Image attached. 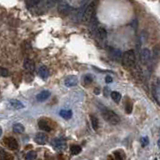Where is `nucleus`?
I'll use <instances>...</instances> for the list:
<instances>
[{
  "label": "nucleus",
  "mask_w": 160,
  "mask_h": 160,
  "mask_svg": "<svg viewBox=\"0 0 160 160\" xmlns=\"http://www.w3.org/2000/svg\"><path fill=\"white\" fill-rule=\"evenodd\" d=\"M121 62L125 68H132L136 63V55L134 50H127L121 55Z\"/></svg>",
  "instance_id": "nucleus-1"
},
{
  "label": "nucleus",
  "mask_w": 160,
  "mask_h": 160,
  "mask_svg": "<svg viewBox=\"0 0 160 160\" xmlns=\"http://www.w3.org/2000/svg\"><path fill=\"white\" fill-rule=\"evenodd\" d=\"M141 144H142V146L145 147V146H147V145L149 144V139L147 136H144L141 138Z\"/></svg>",
  "instance_id": "nucleus-29"
},
{
  "label": "nucleus",
  "mask_w": 160,
  "mask_h": 160,
  "mask_svg": "<svg viewBox=\"0 0 160 160\" xmlns=\"http://www.w3.org/2000/svg\"><path fill=\"white\" fill-rule=\"evenodd\" d=\"M94 93H95V94H98V93H99V89H98V88H95Z\"/></svg>",
  "instance_id": "nucleus-34"
},
{
  "label": "nucleus",
  "mask_w": 160,
  "mask_h": 160,
  "mask_svg": "<svg viewBox=\"0 0 160 160\" xmlns=\"http://www.w3.org/2000/svg\"><path fill=\"white\" fill-rule=\"evenodd\" d=\"M52 146L55 149L61 150V149H64L65 147H66V142H65L64 140L61 138H55L52 141Z\"/></svg>",
  "instance_id": "nucleus-10"
},
{
  "label": "nucleus",
  "mask_w": 160,
  "mask_h": 160,
  "mask_svg": "<svg viewBox=\"0 0 160 160\" xmlns=\"http://www.w3.org/2000/svg\"><path fill=\"white\" fill-rule=\"evenodd\" d=\"M97 37L100 40H105L107 37V31L104 27H98L97 28Z\"/></svg>",
  "instance_id": "nucleus-16"
},
{
  "label": "nucleus",
  "mask_w": 160,
  "mask_h": 160,
  "mask_svg": "<svg viewBox=\"0 0 160 160\" xmlns=\"http://www.w3.org/2000/svg\"><path fill=\"white\" fill-rule=\"evenodd\" d=\"M40 3V0H26V4L29 8H34Z\"/></svg>",
  "instance_id": "nucleus-24"
},
{
  "label": "nucleus",
  "mask_w": 160,
  "mask_h": 160,
  "mask_svg": "<svg viewBox=\"0 0 160 160\" xmlns=\"http://www.w3.org/2000/svg\"><path fill=\"white\" fill-rule=\"evenodd\" d=\"M59 115L64 119H70L72 117V111L67 109H62L61 111L59 112Z\"/></svg>",
  "instance_id": "nucleus-18"
},
{
  "label": "nucleus",
  "mask_w": 160,
  "mask_h": 160,
  "mask_svg": "<svg viewBox=\"0 0 160 160\" xmlns=\"http://www.w3.org/2000/svg\"><path fill=\"white\" fill-rule=\"evenodd\" d=\"M2 135V128H1V126H0V136Z\"/></svg>",
  "instance_id": "nucleus-35"
},
{
  "label": "nucleus",
  "mask_w": 160,
  "mask_h": 160,
  "mask_svg": "<svg viewBox=\"0 0 160 160\" xmlns=\"http://www.w3.org/2000/svg\"><path fill=\"white\" fill-rule=\"evenodd\" d=\"M80 151H81V147L79 145H71L70 146V152L72 155H78Z\"/></svg>",
  "instance_id": "nucleus-23"
},
{
  "label": "nucleus",
  "mask_w": 160,
  "mask_h": 160,
  "mask_svg": "<svg viewBox=\"0 0 160 160\" xmlns=\"http://www.w3.org/2000/svg\"><path fill=\"white\" fill-rule=\"evenodd\" d=\"M49 96H50V92L48 90H43V91H41L36 95V99L38 102H43L45 100H47Z\"/></svg>",
  "instance_id": "nucleus-11"
},
{
  "label": "nucleus",
  "mask_w": 160,
  "mask_h": 160,
  "mask_svg": "<svg viewBox=\"0 0 160 160\" xmlns=\"http://www.w3.org/2000/svg\"><path fill=\"white\" fill-rule=\"evenodd\" d=\"M105 81H106V83H111L113 81V79L111 76H109V75H107L106 77H105Z\"/></svg>",
  "instance_id": "nucleus-32"
},
{
  "label": "nucleus",
  "mask_w": 160,
  "mask_h": 160,
  "mask_svg": "<svg viewBox=\"0 0 160 160\" xmlns=\"http://www.w3.org/2000/svg\"><path fill=\"white\" fill-rule=\"evenodd\" d=\"M70 10H71V7H70L66 2H63L62 4L59 5L58 11L61 15H67L70 12Z\"/></svg>",
  "instance_id": "nucleus-12"
},
{
  "label": "nucleus",
  "mask_w": 160,
  "mask_h": 160,
  "mask_svg": "<svg viewBox=\"0 0 160 160\" xmlns=\"http://www.w3.org/2000/svg\"><path fill=\"white\" fill-rule=\"evenodd\" d=\"M23 67L26 70H28V71L32 72V71H34V70H35V63L32 61L31 59H26L23 62Z\"/></svg>",
  "instance_id": "nucleus-15"
},
{
  "label": "nucleus",
  "mask_w": 160,
  "mask_h": 160,
  "mask_svg": "<svg viewBox=\"0 0 160 160\" xmlns=\"http://www.w3.org/2000/svg\"><path fill=\"white\" fill-rule=\"evenodd\" d=\"M37 154L35 151H29L26 155H25V160H34L36 159Z\"/></svg>",
  "instance_id": "nucleus-25"
},
{
  "label": "nucleus",
  "mask_w": 160,
  "mask_h": 160,
  "mask_svg": "<svg viewBox=\"0 0 160 160\" xmlns=\"http://www.w3.org/2000/svg\"><path fill=\"white\" fill-rule=\"evenodd\" d=\"M146 38H147V33L145 32V31H143V32L141 33V35H140V38H139L140 43H143V42L146 41Z\"/></svg>",
  "instance_id": "nucleus-28"
},
{
  "label": "nucleus",
  "mask_w": 160,
  "mask_h": 160,
  "mask_svg": "<svg viewBox=\"0 0 160 160\" xmlns=\"http://www.w3.org/2000/svg\"><path fill=\"white\" fill-rule=\"evenodd\" d=\"M3 143L6 147H8L11 150H16L18 148V142L16 141V139L13 137H6L4 138Z\"/></svg>",
  "instance_id": "nucleus-4"
},
{
  "label": "nucleus",
  "mask_w": 160,
  "mask_h": 160,
  "mask_svg": "<svg viewBox=\"0 0 160 160\" xmlns=\"http://www.w3.org/2000/svg\"><path fill=\"white\" fill-rule=\"evenodd\" d=\"M9 75V72L7 69H5L3 67H0V76H3V77H7Z\"/></svg>",
  "instance_id": "nucleus-27"
},
{
  "label": "nucleus",
  "mask_w": 160,
  "mask_h": 160,
  "mask_svg": "<svg viewBox=\"0 0 160 160\" xmlns=\"http://www.w3.org/2000/svg\"><path fill=\"white\" fill-rule=\"evenodd\" d=\"M152 95H153L156 103L159 104V84H158V81H156L152 85Z\"/></svg>",
  "instance_id": "nucleus-14"
},
{
  "label": "nucleus",
  "mask_w": 160,
  "mask_h": 160,
  "mask_svg": "<svg viewBox=\"0 0 160 160\" xmlns=\"http://www.w3.org/2000/svg\"><path fill=\"white\" fill-rule=\"evenodd\" d=\"M101 115L108 123L112 124V125H116L120 122V118L118 115L108 108H105V107L101 108Z\"/></svg>",
  "instance_id": "nucleus-2"
},
{
  "label": "nucleus",
  "mask_w": 160,
  "mask_h": 160,
  "mask_svg": "<svg viewBox=\"0 0 160 160\" xmlns=\"http://www.w3.org/2000/svg\"><path fill=\"white\" fill-rule=\"evenodd\" d=\"M94 12H95V3L91 2L90 4H87V6L85 7L81 21L89 23V21L91 20V18L94 16Z\"/></svg>",
  "instance_id": "nucleus-3"
},
{
  "label": "nucleus",
  "mask_w": 160,
  "mask_h": 160,
  "mask_svg": "<svg viewBox=\"0 0 160 160\" xmlns=\"http://www.w3.org/2000/svg\"><path fill=\"white\" fill-rule=\"evenodd\" d=\"M12 129H13V132H14V133H17V134H21V133H23V132H24V130H25L24 126H23L22 124H20V123L14 124Z\"/></svg>",
  "instance_id": "nucleus-19"
},
{
  "label": "nucleus",
  "mask_w": 160,
  "mask_h": 160,
  "mask_svg": "<svg viewBox=\"0 0 160 160\" xmlns=\"http://www.w3.org/2000/svg\"><path fill=\"white\" fill-rule=\"evenodd\" d=\"M56 1H57V0H47V5H52Z\"/></svg>",
  "instance_id": "nucleus-33"
},
{
  "label": "nucleus",
  "mask_w": 160,
  "mask_h": 160,
  "mask_svg": "<svg viewBox=\"0 0 160 160\" xmlns=\"http://www.w3.org/2000/svg\"><path fill=\"white\" fill-rule=\"evenodd\" d=\"M90 120H91V125H92V128L94 130H97L98 129V119L95 115L91 114L90 115Z\"/></svg>",
  "instance_id": "nucleus-22"
},
{
  "label": "nucleus",
  "mask_w": 160,
  "mask_h": 160,
  "mask_svg": "<svg viewBox=\"0 0 160 160\" xmlns=\"http://www.w3.org/2000/svg\"><path fill=\"white\" fill-rule=\"evenodd\" d=\"M154 160H158V159H157V158H155V159H154Z\"/></svg>",
  "instance_id": "nucleus-36"
},
{
  "label": "nucleus",
  "mask_w": 160,
  "mask_h": 160,
  "mask_svg": "<svg viewBox=\"0 0 160 160\" xmlns=\"http://www.w3.org/2000/svg\"><path fill=\"white\" fill-rule=\"evenodd\" d=\"M77 83H78V79L75 75H70V76H67L64 80L65 86H67V87H73Z\"/></svg>",
  "instance_id": "nucleus-8"
},
{
  "label": "nucleus",
  "mask_w": 160,
  "mask_h": 160,
  "mask_svg": "<svg viewBox=\"0 0 160 160\" xmlns=\"http://www.w3.org/2000/svg\"><path fill=\"white\" fill-rule=\"evenodd\" d=\"M37 72H38L39 76L41 77V78H43V79H46L48 77V75H49L48 69H47L46 66H44V65H40V66L38 67Z\"/></svg>",
  "instance_id": "nucleus-13"
},
{
  "label": "nucleus",
  "mask_w": 160,
  "mask_h": 160,
  "mask_svg": "<svg viewBox=\"0 0 160 160\" xmlns=\"http://www.w3.org/2000/svg\"><path fill=\"white\" fill-rule=\"evenodd\" d=\"M35 142L37 144H40V145H44L46 144L47 141H48V137L47 135L43 133V132H38L36 135H35Z\"/></svg>",
  "instance_id": "nucleus-7"
},
{
  "label": "nucleus",
  "mask_w": 160,
  "mask_h": 160,
  "mask_svg": "<svg viewBox=\"0 0 160 160\" xmlns=\"http://www.w3.org/2000/svg\"><path fill=\"white\" fill-rule=\"evenodd\" d=\"M0 160H13V157L3 148H0Z\"/></svg>",
  "instance_id": "nucleus-17"
},
{
  "label": "nucleus",
  "mask_w": 160,
  "mask_h": 160,
  "mask_svg": "<svg viewBox=\"0 0 160 160\" xmlns=\"http://www.w3.org/2000/svg\"><path fill=\"white\" fill-rule=\"evenodd\" d=\"M151 59V52L148 48H143L140 52V61L142 64H146Z\"/></svg>",
  "instance_id": "nucleus-5"
},
{
  "label": "nucleus",
  "mask_w": 160,
  "mask_h": 160,
  "mask_svg": "<svg viewBox=\"0 0 160 160\" xmlns=\"http://www.w3.org/2000/svg\"><path fill=\"white\" fill-rule=\"evenodd\" d=\"M114 156H115V159L116 160H124V158H123V155L120 153L119 151H116L114 153Z\"/></svg>",
  "instance_id": "nucleus-31"
},
{
  "label": "nucleus",
  "mask_w": 160,
  "mask_h": 160,
  "mask_svg": "<svg viewBox=\"0 0 160 160\" xmlns=\"http://www.w3.org/2000/svg\"><path fill=\"white\" fill-rule=\"evenodd\" d=\"M125 111H126V113H131L132 111V103L129 100H127L126 104H125Z\"/></svg>",
  "instance_id": "nucleus-26"
},
{
  "label": "nucleus",
  "mask_w": 160,
  "mask_h": 160,
  "mask_svg": "<svg viewBox=\"0 0 160 160\" xmlns=\"http://www.w3.org/2000/svg\"><path fill=\"white\" fill-rule=\"evenodd\" d=\"M92 82V76L91 75H86L84 76V83L85 84H90Z\"/></svg>",
  "instance_id": "nucleus-30"
},
{
  "label": "nucleus",
  "mask_w": 160,
  "mask_h": 160,
  "mask_svg": "<svg viewBox=\"0 0 160 160\" xmlns=\"http://www.w3.org/2000/svg\"><path fill=\"white\" fill-rule=\"evenodd\" d=\"M110 96H111L113 101L116 102V103H119L120 100H121V94H120L119 92H117V91L111 92V93H110Z\"/></svg>",
  "instance_id": "nucleus-21"
},
{
  "label": "nucleus",
  "mask_w": 160,
  "mask_h": 160,
  "mask_svg": "<svg viewBox=\"0 0 160 160\" xmlns=\"http://www.w3.org/2000/svg\"><path fill=\"white\" fill-rule=\"evenodd\" d=\"M38 126L41 130H43V131H46V132H50L52 130L51 123H50L46 119H40L38 121Z\"/></svg>",
  "instance_id": "nucleus-6"
},
{
  "label": "nucleus",
  "mask_w": 160,
  "mask_h": 160,
  "mask_svg": "<svg viewBox=\"0 0 160 160\" xmlns=\"http://www.w3.org/2000/svg\"><path fill=\"white\" fill-rule=\"evenodd\" d=\"M110 55H111V57L115 60H119L121 58V52H120V50L115 49V48L110 50Z\"/></svg>",
  "instance_id": "nucleus-20"
},
{
  "label": "nucleus",
  "mask_w": 160,
  "mask_h": 160,
  "mask_svg": "<svg viewBox=\"0 0 160 160\" xmlns=\"http://www.w3.org/2000/svg\"><path fill=\"white\" fill-rule=\"evenodd\" d=\"M8 105H9L10 108L15 109V110H20V109L24 108L23 103L20 102L19 100H16V99H10L8 101Z\"/></svg>",
  "instance_id": "nucleus-9"
}]
</instances>
